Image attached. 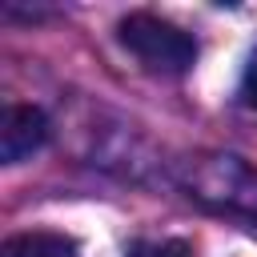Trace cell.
<instances>
[{
  "label": "cell",
  "mask_w": 257,
  "mask_h": 257,
  "mask_svg": "<svg viewBox=\"0 0 257 257\" xmlns=\"http://www.w3.org/2000/svg\"><path fill=\"white\" fill-rule=\"evenodd\" d=\"M120 44L153 72H185L197 60L193 36L153 12H128L120 20Z\"/></svg>",
  "instance_id": "cell-1"
},
{
  "label": "cell",
  "mask_w": 257,
  "mask_h": 257,
  "mask_svg": "<svg viewBox=\"0 0 257 257\" xmlns=\"http://www.w3.org/2000/svg\"><path fill=\"white\" fill-rule=\"evenodd\" d=\"M48 141V116L36 104H8L0 112V161L20 165Z\"/></svg>",
  "instance_id": "cell-2"
},
{
  "label": "cell",
  "mask_w": 257,
  "mask_h": 257,
  "mask_svg": "<svg viewBox=\"0 0 257 257\" xmlns=\"http://www.w3.org/2000/svg\"><path fill=\"white\" fill-rule=\"evenodd\" d=\"M0 257H76V245L60 233H20L4 241Z\"/></svg>",
  "instance_id": "cell-3"
},
{
  "label": "cell",
  "mask_w": 257,
  "mask_h": 257,
  "mask_svg": "<svg viewBox=\"0 0 257 257\" xmlns=\"http://www.w3.org/2000/svg\"><path fill=\"white\" fill-rule=\"evenodd\" d=\"M128 257H197V253H193L189 241L169 237V241H141V245H133Z\"/></svg>",
  "instance_id": "cell-4"
},
{
  "label": "cell",
  "mask_w": 257,
  "mask_h": 257,
  "mask_svg": "<svg viewBox=\"0 0 257 257\" xmlns=\"http://www.w3.org/2000/svg\"><path fill=\"white\" fill-rule=\"evenodd\" d=\"M245 100H249V108H257V60L245 72Z\"/></svg>",
  "instance_id": "cell-5"
}]
</instances>
